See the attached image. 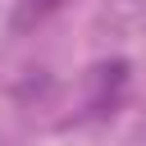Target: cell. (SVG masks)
Masks as SVG:
<instances>
[{
    "instance_id": "1",
    "label": "cell",
    "mask_w": 146,
    "mask_h": 146,
    "mask_svg": "<svg viewBox=\"0 0 146 146\" xmlns=\"http://www.w3.org/2000/svg\"><path fill=\"white\" fill-rule=\"evenodd\" d=\"M64 0H23L18 5V14H14V27H32V23H41L46 14H55Z\"/></svg>"
}]
</instances>
